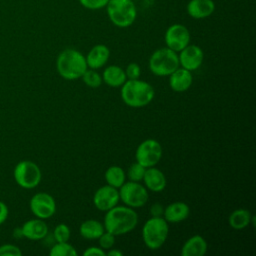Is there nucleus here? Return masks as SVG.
I'll use <instances>...</instances> for the list:
<instances>
[{
  "label": "nucleus",
  "mask_w": 256,
  "mask_h": 256,
  "mask_svg": "<svg viewBox=\"0 0 256 256\" xmlns=\"http://www.w3.org/2000/svg\"><path fill=\"white\" fill-rule=\"evenodd\" d=\"M179 66L177 52L168 47L155 50L149 58V69L156 76H169Z\"/></svg>",
  "instance_id": "nucleus-6"
},
{
  "label": "nucleus",
  "mask_w": 256,
  "mask_h": 256,
  "mask_svg": "<svg viewBox=\"0 0 256 256\" xmlns=\"http://www.w3.org/2000/svg\"><path fill=\"white\" fill-rule=\"evenodd\" d=\"M13 177L20 187L24 189H33L39 185L42 174L36 163L30 160H22L14 167Z\"/></svg>",
  "instance_id": "nucleus-7"
},
{
  "label": "nucleus",
  "mask_w": 256,
  "mask_h": 256,
  "mask_svg": "<svg viewBox=\"0 0 256 256\" xmlns=\"http://www.w3.org/2000/svg\"><path fill=\"white\" fill-rule=\"evenodd\" d=\"M178 58L179 65L182 68H185L192 72L201 66L204 58V53L198 45L188 44L180 51Z\"/></svg>",
  "instance_id": "nucleus-13"
},
{
  "label": "nucleus",
  "mask_w": 256,
  "mask_h": 256,
  "mask_svg": "<svg viewBox=\"0 0 256 256\" xmlns=\"http://www.w3.org/2000/svg\"><path fill=\"white\" fill-rule=\"evenodd\" d=\"M22 251L14 244H4L0 246V256H21Z\"/></svg>",
  "instance_id": "nucleus-31"
},
{
  "label": "nucleus",
  "mask_w": 256,
  "mask_h": 256,
  "mask_svg": "<svg viewBox=\"0 0 256 256\" xmlns=\"http://www.w3.org/2000/svg\"><path fill=\"white\" fill-rule=\"evenodd\" d=\"M190 214L189 206L184 202H173L164 207L163 218L169 223H178L188 218Z\"/></svg>",
  "instance_id": "nucleus-19"
},
{
  "label": "nucleus",
  "mask_w": 256,
  "mask_h": 256,
  "mask_svg": "<svg viewBox=\"0 0 256 256\" xmlns=\"http://www.w3.org/2000/svg\"><path fill=\"white\" fill-rule=\"evenodd\" d=\"M162 157V146L155 139H146L142 141L135 152V158L138 163L145 168L153 167Z\"/></svg>",
  "instance_id": "nucleus-9"
},
{
  "label": "nucleus",
  "mask_w": 256,
  "mask_h": 256,
  "mask_svg": "<svg viewBox=\"0 0 256 256\" xmlns=\"http://www.w3.org/2000/svg\"><path fill=\"white\" fill-rule=\"evenodd\" d=\"M8 214H9V210L7 205L0 200V225H2L6 221Z\"/></svg>",
  "instance_id": "nucleus-35"
},
{
  "label": "nucleus",
  "mask_w": 256,
  "mask_h": 256,
  "mask_svg": "<svg viewBox=\"0 0 256 256\" xmlns=\"http://www.w3.org/2000/svg\"><path fill=\"white\" fill-rule=\"evenodd\" d=\"M193 77L191 71L178 67L173 73L169 75V85L175 92H184L192 85Z\"/></svg>",
  "instance_id": "nucleus-17"
},
{
  "label": "nucleus",
  "mask_w": 256,
  "mask_h": 256,
  "mask_svg": "<svg viewBox=\"0 0 256 256\" xmlns=\"http://www.w3.org/2000/svg\"><path fill=\"white\" fill-rule=\"evenodd\" d=\"M190 39L191 36L188 28L179 23L169 26L164 35L166 46L175 52H180L190 44Z\"/></svg>",
  "instance_id": "nucleus-11"
},
{
  "label": "nucleus",
  "mask_w": 256,
  "mask_h": 256,
  "mask_svg": "<svg viewBox=\"0 0 256 256\" xmlns=\"http://www.w3.org/2000/svg\"><path fill=\"white\" fill-rule=\"evenodd\" d=\"M126 80L127 77L125 71L117 65L106 67L102 74V81L110 87H121Z\"/></svg>",
  "instance_id": "nucleus-21"
},
{
  "label": "nucleus",
  "mask_w": 256,
  "mask_h": 256,
  "mask_svg": "<svg viewBox=\"0 0 256 256\" xmlns=\"http://www.w3.org/2000/svg\"><path fill=\"white\" fill-rule=\"evenodd\" d=\"M109 20L117 27L131 26L137 17V9L132 0H109L106 5Z\"/></svg>",
  "instance_id": "nucleus-4"
},
{
  "label": "nucleus",
  "mask_w": 256,
  "mask_h": 256,
  "mask_svg": "<svg viewBox=\"0 0 256 256\" xmlns=\"http://www.w3.org/2000/svg\"><path fill=\"white\" fill-rule=\"evenodd\" d=\"M104 177L108 185L118 189L124 184L126 179V174L120 166L112 165L107 168V170L105 171Z\"/></svg>",
  "instance_id": "nucleus-24"
},
{
  "label": "nucleus",
  "mask_w": 256,
  "mask_h": 256,
  "mask_svg": "<svg viewBox=\"0 0 256 256\" xmlns=\"http://www.w3.org/2000/svg\"><path fill=\"white\" fill-rule=\"evenodd\" d=\"M13 236H14L15 238H22V237H23L21 227H17V228L14 229V231H13Z\"/></svg>",
  "instance_id": "nucleus-37"
},
{
  "label": "nucleus",
  "mask_w": 256,
  "mask_h": 256,
  "mask_svg": "<svg viewBox=\"0 0 256 256\" xmlns=\"http://www.w3.org/2000/svg\"><path fill=\"white\" fill-rule=\"evenodd\" d=\"M253 221V216L251 215L250 211L247 209H236L234 210L228 218L229 225L236 230H241L249 226Z\"/></svg>",
  "instance_id": "nucleus-23"
},
{
  "label": "nucleus",
  "mask_w": 256,
  "mask_h": 256,
  "mask_svg": "<svg viewBox=\"0 0 256 256\" xmlns=\"http://www.w3.org/2000/svg\"><path fill=\"white\" fill-rule=\"evenodd\" d=\"M120 200L117 188L104 185L96 190L93 196V204L100 211H108L118 204Z\"/></svg>",
  "instance_id": "nucleus-12"
},
{
  "label": "nucleus",
  "mask_w": 256,
  "mask_h": 256,
  "mask_svg": "<svg viewBox=\"0 0 256 256\" xmlns=\"http://www.w3.org/2000/svg\"><path fill=\"white\" fill-rule=\"evenodd\" d=\"M98 240H99V246L103 250H109L115 244V235H113L107 231H104L102 233V235L98 238Z\"/></svg>",
  "instance_id": "nucleus-29"
},
{
  "label": "nucleus",
  "mask_w": 256,
  "mask_h": 256,
  "mask_svg": "<svg viewBox=\"0 0 256 256\" xmlns=\"http://www.w3.org/2000/svg\"><path fill=\"white\" fill-rule=\"evenodd\" d=\"M155 91L148 82L134 79L126 80L121 86L123 102L132 108H141L148 105L154 98Z\"/></svg>",
  "instance_id": "nucleus-3"
},
{
  "label": "nucleus",
  "mask_w": 256,
  "mask_h": 256,
  "mask_svg": "<svg viewBox=\"0 0 256 256\" xmlns=\"http://www.w3.org/2000/svg\"><path fill=\"white\" fill-rule=\"evenodd\" d=\"M168 222L163 217H151L142 228L144 244L151 250L159 249L168 237Z\"/></svg>",
  "instance_id": "nucleus-5"
},
{
  "label": "nucleus",
  "mask_w": 256,
  "mask_h": 256,
  "mask_svg": "<svg viewBox=\"0 0 256 256\" xmlns=\"http://www.w3.org/2000/svg\"><path fill=\"white\" fill-rule=\"evenodd\" d=\"M110 57V50L104 44H97L93 46L88 54L85 56L87 66L90 69H99L103 67Z\"/></svg>",
  "instance_id": "nucleus-16"
},
{
  "label": "nucleus",
  "mask_w": 256,
  "mask_h": 256,
  "mask_svg": "<svg viewBox=\"0 0 256 256\" xmlns=\"http://www.w3.org/2000/svg\"><path fill=\"white\" fill-rule=\"evenodd\" d=\"M104 231V225L101 222L94 219L84 221L79 227L80 235L88 240L98 239Z\"/></svg>",
  "instance_id": "nucleus-22"
},
{
  "label": "nucleus",
  "mask_w": 256,
  "mask_h": 256,
  "mask_svg": "<svg viewBox=\"0 0 256 256\" xmlns=\"http://www.w3.org/2000/svg\"><path fill=\"white\" fill-rule=\"evenodd\" d=\"M29 207L37 218L43 220L52 217L56 212V202L54 198L46 192L34 194L30 199Z\"/></svg>",
  "instance_id": "nucleus-10"
},
{
  "label": "nucleus",
  "mask_w": 256,
  "mask_h": 256,
  "mask_svg": "<svg viewBox=\"0 0 256 256\" xmlns=\"http://www.w3.org/2000/svg\"><path fill=\"white\" fill-rule=\"evenodd\" d=\"M143 181L145 187L152 192L163 191L167 184V180L164 173L160 171L158 168H155L154 166L146 168L145 174L143 176Z\"/></svg>",
  "instance_id": "nucleus-18"
},
{
  "label": "nucleus",
  "mask_w": 256,
  "mask_h": 256,
  "mask_svg": "<svg viewBox=\"0 0 256 256\" xmlns=\"http://www.w3.org/2000/svg\"><path fill=\"white\" fill-rule=\"evenodd\" d=\"M56 68L59 75L66 80L81 78L88 69L85 56L76 49L67 48L61 51L56 59Z\"/></svg>",
  "instance_id": "nucleus-2"
},
{
  "label": "nucleus",
  "mask_w": 256,
  "mask_h": 256,
  "mask_svg": "<svg viewBox=\"0 0 256 256\" xmlns=\"http://www.w3.org/2000/svg\"><path fill=\"white\" fill-rule=\"evenodd\" d=\"M132 1H138V0H132Z\"/></svg>",
  "instance_id": "nucleus-38"
},
{
  "label": "nucleus",
  "mask_w": 256,
  "mask_h": 256,
  "mask_svg": "<svg viewBox=\"0 0 256 256\" xmlns=\"http://www.w3.org/2000/svg\"><path fill=\"white\" fill-rule=\"evenodd\" d=\"M208 249L206 240L200 235H194L187 239L181 248L182 256H203Z\"/></svg>",
  "instance_id": "nucleus-20"
},
{
  "label": "nucleus",
  "mask_w": 256,
  "mask_h": 256,
  "mask_svg": "<svg viewBox=\"0 0 256 256\" xmlns=\"http://www.w3.org/2000/svg\"><path fill=\"white\" fill-rule=\"evenodd\" d=\"M120 200L128 207L140 208L144 206L148 201L147 188L135 181L124 182V184L119 188Z\"/></svg>",
  "instance_id": "nucleus-8"
},
{
  "label": "nucleus",
  "mask_w": 256,
  "mask_h": 256,
  "mask_svg": "<svg viewBox=\"0 0 256 256\" xmlns=\"http://www.w3.org/2000/svg\"><path fill=\"white\" fill-rule=\"evenodd\" d=\"M138 223V214L128 206H114L106 211L104 217L105 231L118 236L132 231Z\"/></svg>",
  "instance_id": "nucleus-1"
},
{
  "label": "nucleus",
  "mask_w": 256,
  "mask_h": 256,
  "mask_svg": "<svg viewBox=\"0 0 256 256\" xmlns=\"http://www.w3.org/2000/svg\"><path fill=\"white\" fill-rule=\"evenodd\" d=\"M83 82L91 88H98L102 84V76L95 69H87L81 76Z\"/></svg>",
  "instance_id": "nucleus-26"
},
{
  "label": "nucleus",
  "mask_w": 256,
  "mask_h": 256,
  "mask_svg": "<svg viewBox=\"0 0 256 256\" xmlns=\"http://www.w3.org/2000/svg\"><path fill=\"white\" fill-rule=\"evenodd\" d=\"M23 237L30 240H41L48 234V226L43 219L35 218L26 221L22 227Z\"/></svg>",
  "instance_id": "nucleus-14"
},
{
  "label": "nucleus",
  "mask_w": 256,
  "mask_h": 256,
  "mask_svg": "<svg viewBox=\"0 0 256 256\" xmlns=\"http://www.w3.org/2000/svg\"><path fill=\"white\" fill-rule=\"evenodd\" d=\"M187 13L194 19H204L213 14L215 3L213 0H190L186 6Z\"/></svg>",
  "instance_id": "nucleus-15"
},
{
  "label": "nucleus",
  "mask_w": 256,
  "mask_h": 256,
  "mask_svg": "<svg viewBox=\"0 0 256 256\" xmlns=\"http://www.w3.org/2000/svg\"><path fill=\"white\" fill-rule=\"evenodd\" d=\"M106 255L107 256H122L123 255V252L120 251L119 249H112L110 248L108 252H106Z\"/></svg>",
  "instance_id": "nucleus-36"
},
{
  "label": "nucleus",
  "mask_w": 256,
  "mask_h": 256,
  "mask_svg": "<svg viewBox=\"0 0 256 256\" xmlns=\"http://www.w3.org/2000/svg\"><path fill=\"white\" fill-rule=\"evenodd\" d=\"M126 77L128 80H134V79H139L140 75H141V69L140 66L137 63H130L128 64V66L126 67V69L124 70Z\"/></svg>",
  "instance_id": "nucleus-32"
},
{
  "label": "nucleus",
  "mask_w": 256,
  "mask_h": 256,
  "mask_svg": "<svg viewBox=\"0 0 256 256\" xmlns=\"http://www.w3.org/2000/svg\"><path fill=\"white\" fill-rule=\"evenodd\" d=\"M83 255L84 256H106V252L100 246L99 247L91 246L83 252Z\"/></svg>",
  "instance_id": "nucleus-33"
},
{
  "label": "nucleus",
  "mask_w": 256,
  "mask_h": 256,
  "mask_svg": "<svg viewBox=\"0 0 256 256\" xmlns=\"http://www.w3.org/2000/svg\"><path fill=\"white\" fill-rule=\"evenodd\" d=\"M53 236L56 242H68L71 236L70 228L66 224L60 223L54 228Z\"/></svg>",
  "instance_id": "nucleus-27"
},
{
  "label": "nucleus",
  "mask_w": 256,
  "mask_h": 256,
  "mask_svg": "<svg viewBox=\"0 0 256 256\" xmlns=\"http://www.w3.org/2000/svg\"><path fill=\"white\" fill-rule=\"evenodd\" d=\"M150 213L152 217H162L164 213V206L160 203H154L150 207Z\"/></svg>",
  "instance_id": "nucleus-34"
},
{
  "label": "nucleus",
  "mask_w": 256,
  "mask_h": 256,
  "mask_svg": "<svg viewBox=\"0 0 256 256\" xmlns=\"http://www.w3.org/2000/svg\"><path fill=\"white\" fill-rule=\"evenodd\" d=\"M80 4L89 10H99L106 7L109 0H79Z\"/></svg>",
  "instance_id": "nucleus-30"
},
{
  "label": "nucleus",
  "mask_w": 256,
  "mask_h": 256,
  "mask_svg": "<svg viewBox=\"0 0 256 256\" xmlns=\"http://www.w3.org/2000/svg\"><path fill=\"white\" fill-rule=\"evenodd\" d=\"M146 168L138 163L137 161L133 163L128 170V178L130 181H135V182H140L143 180V176L145 174Z\"/></svg>",
  "instance_id": "nucleus-28"
},
{
  "label": "nucleus",
  "mask_w": 256,
  "mask_h": 256,
  "mask_svg": "<svg viewBox=\"0 0 256 256\" xmlns=\"http://www.w3.org/2000/svg\"><path fill=\"white\" fill-rule=\"evenodd\" d=\"M49 254L51 256H77V251L68 242H56L50 249Z\"/></svg>",
  "instance_id": "nucleus-25"
}]
</instances>
